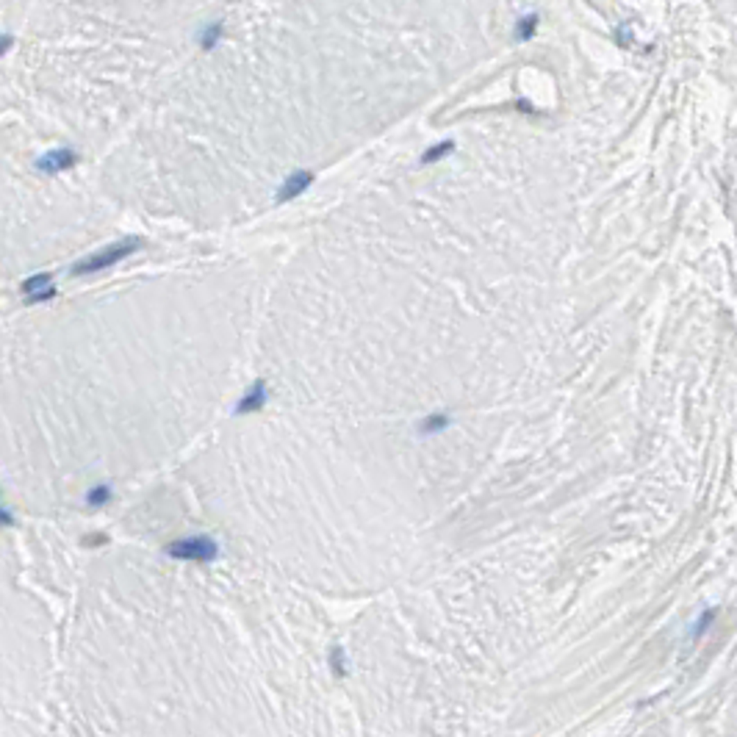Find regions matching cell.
Masks as SVG:
<instances>
[{
  "instance_id": "2",
  "label": "cell",
  "mask_w": 737,
  "mask_h": 737,
  "mask_svg": "<svg viewBox=\"0 0 737 737\" xmlns=\"http://www.w3.org/2000/svg\"><path fill=\"white\" fill-rule=\"evenodd\" d=\"M75 153L72 150H47L44 156H39L36 158V169L39 172H44V175H56V172H64V169H69V167H75Z\"/></svg>"
},
{
  "instance_id": "1",
  "label": "cell",
  "mask_w": 737,
  "mask_h": 737,
  "mask_svg": "<svg viewBox=\"0 0 737 737\" xmlns=\"http://www.w3.org/2000/svg\"><path fill=\"white\" fill-rule=\"evenodd\" d=\"M136 242H119V245H111V247H103L100 252L83 258L81 263L72 266V274H89V272H100V269H108L114 263H119L122 258H128L133 249H136Z\"/></svg>"
},
{
  "instance_id": "3",
  "label": "cell",
  "mask_w": 737,
  "mask_h": 737,
  "mask_svg": "<svg viewBox=\"0 0 737 737\" xmlns=\"http://www.w3.org/2000/svg\"><path fill=\"white\" fill-rule=\"evenodd\" d=\"M44 285H50V274L47 272H39V274H33V277H28L22 283V291L25 294H33V291H44Z\"/></svg>"
},
{
  "instance_id": "4",
  "label": "cell",
  "mask_w": 737,
  "mask_h": 737,
  "mask_svg": "<svg viewBox=\"0 0 737 737\" xmlns=\"http://www.w3.org/2000/svg\"><path fill=\"white\" fill-rule=\"evenodd\" d=\"M11 44H14V36H8V33H0V58L11 50Z\"/></svg>"
}]
</instances>
